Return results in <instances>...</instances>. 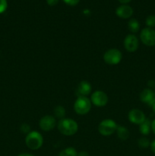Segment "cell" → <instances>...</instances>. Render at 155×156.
<instances>
[{
	"mask_svg": "<svg viewBox=\"0 0 155 156\" xmlns=\"http://www.w3.org/2000/svg\"><path fill=\"white\" fill-rule=\"evenodd\" d=\"M57 129L61 134L66 136L74 135L78 130V124L71 118H63L57 123Z\"/></svg>",
	"mask_w": 155,
	"mask_h": 156,
	"instance_id": "cell-1",
	"label": "cell"
},
{
	"mask_svg": "<svg viewBox=\"0 0 155 156\" xmlns=\"http://www.w3.org/2000/svg\"><path fill=\"white\" fill-rule=\"evenodd\" d=\"M25 144L31 150H38L43 144V137L38 131H30L26 135Z\"/></svg>",
	"mask_w": 155,
	"mask_h": 156,
	"instance_id": "cell-2",
	"label": "cell"
},
{
	"mask_svg": "<svg viewBox=\"0 0 155 156\" xmlns=\"http://www.w3.org/2000/svg\"><path fill=\"white\" fill-rule=\"evenodd\" d=\"M91 100L88 97L80 96L77 97L74 103V110L78 115H85L88 114L91 109Z\"/></svg>",
	"mask_w": 155,
	"mask_h": 156,
	"instance_id": "cell-3",
	"label": "cell"
},
{
	"mask_svg": "<svg viewBox=\"0 0 155 156\" xmlns=\"http://www.w3.org/2000/svg\"><path fill=\"white\" fill-rule=\"evenodd\" d=\"M117 123L112 119H105L98 125V132L103 136H109L116 131Z\"/></svg>",
	"mask_w": 155,
	"mask_h": 156,
	"instance_id": "cell-4",
	"label": "cell"
},
{
	"mask_svg": "<svg viewBox=\"0 0 155 156\" xmlns=\"http://www.w3.org/2000/svg\"><path fill=\"white\" fill-rule=\"evenodd\" d=\"M103 58L106 64L109 66H115L121 62L122 59V54L118 49L111 48L105 52Z\"/></svg>",
	"mask_w": 155,
	"mask_h": 156,
	"instance_id": "cell-5",
	"label": "cell"
},
{
	"mask_svg": "<svg viewBox=\"0 0 155 156\" xmlns=\"http://www.w3.org/2000/svg\"><path fill=\"white\" fill-rule=\"evenodd\" d=\"M140 40L147 47L155 46V30L150 27H145L140 32Z\"/></svg>",
	"mask_w": 155,
	"mask_h": 156,
	"instance_id": "cell-6",
	"label": "cell"
},
{
	"mask_svg": "<svg viewBox=\"0 0 155 156\" xmlns=\"http://www.w3.org/2000/svg\"><path fill=\"white\" fill-rule=\"evenodd\" d=\"M91 101L92 105L94 106L98 107V108H102L107 105L108 101V96L104 91H100V90H97V91H94L91 95Z\"/></svg>",
	"mask_w": 155,
	"mask_h": 156,
	"instance_id": "cell-7",
	"label": "cell"
},
{
	"mask_svg": "<svg viewBox=\"0 0 155 156\" xmlns=\"http://www.w3.org/2000/svg\"><path fill=\"white\" fill-rule=\"evenodd\" d=\"M57 126L55 117L52 115H45L40 120L39 126L44 132H49Z\"/></svg>",
	"mask_w": 155,
	"mask_h": 156,
	"instance_id": "cell-8",
	"label": "cell"
},
{
	"mask_svg": "<svg viewBox=\"0 0 155 156\" xmlns=\"http://www.w3.org/2000/svg\"><path fill=\"white\" fill-rule=\"evenodd\" d=\"M124 48L129 53H134L136 51L139 47V41L138 38L133 34H128L125 37L123 41Z\"/></svg>",
	"mask_w": 155,
	"mask_h": 156,
	"instance_id": "cell-9",
	"label": "cell"
},
{
	"mask_svg": "<svg viewBox=\"0 0 155 156\" xmlns=\"http://www.w3.org/2000/svg\"><path fill=\"white\" fill-rule=\"evenodd\" d=\"M128 118L130 123H133V124L140 125L146 120V117L144 113L142 111L139 109H132L129 112L128 114Z\"/></svg>",
	"mask_w": 155,
	"mask_h": 156,
	"instance_id": "cell-10",
	"label": "cell"
},
{
	"mask_svg": "<svg viewBox=\"0 0 155 156\" xmlns=\"http://www.w3.org/2000/svg\"><path fill=\"white\" fill-rule=\"evenodd\" d=\"M141 102L151 107L155 103V92L151 88H144L139 94Z\"/></svg>",
	"mask_w": 155,
	"mask_h": 156,
	"instance_id": "cell-11",
	"label": "cell"
},
{
	"mask_svg": "<svg viewBox=\"0 0 155 156\" xmlns=\"http://www.w3.org/2000/svg\"><path fill=\"white\" fill-rule=\"evenodd\" d=\"M91 91H92V87H91V83L87 81H81L78 85L75 94L78 97H80V96L87 97L91 94Z\"/></svg>",
	"mask_w": 155,
	"mask_h": 156,
	"instance_id": "cell-12",
	"label": "cell"
},
{
	"mask_svg": "<svg viewBox=\"0 0 155 156\" xmlns=\"http://www.w3.org/2000/svg\"><path fill=\"white\" fill-rule=\"evenodd\" d=\"M115 15L122 19H128L133 15V9L128 5H122L116 9Z\"/></svg>",
	"mask_w": 155,
	"mask_h": 156,
	"instance_id": "cell-13",
	"label": "cell"
},
{
	"mask_svg": "<svg viewBox=\"0 0 155 156\" xmlns=\"http://www.w3.org/2000/svg\"><path fill=\"white\" fill-rule=\"evenodd\" d=\"M150 130H151V121L149 119L146 118V120L139 125V132L145 136L149 135Z\"/></svg>",
	"mask_w": 155,
	"mask_h": 156,
	"instance_id": "cell-14",
	"label": "cell"
},
{
	"mask_svg": "<svg viewBox=\"0 0 155 156\" xmlns=\"http://www.w3.org/2000/svg\"><path fill=\"white\" fill-rule=\"evenodd\" d=\"M116 135L118 138L121 140H127L129 137V131L126 126H118L116 129Z\"/></svg>",
	"mask_w": 155,
	"mask_h": 156,
	"instance_id": "cell-15",
	"label": "cell"
},
{
	"mask_svg": "<svg viewBox=\"0 0 155 156\" xmlns=\"http://www.w3.org/2000/svg\"><path fill=\"white\" fill-rule=\"evenodd\" d=\"M128 28L132 34L138 33L140 30V23L135 18H131L128 22Z\"/></svg>",
	"mask_w": 155,
	"mask_h": 156,
	"instance_id": "cell-16",
	"label": "cell"
},
{
	"mask_svg": "<svg viewBox=\"0 0 155 156\" xmlns=\"http://www.w3.org/2000/svg\"><path fill=\"white\" fill-rule=\"evenodd\" d=\"M58 156H78V152L73 147H67L61 151Z\"/></svg>",
	"mask_w": 155,
	"mask_h": 156,
	"instance_id": "cell-17",
	"label": "cell"
},
{
	"mask_svg": "<svg viewBox=\"0 0 155 156\" xmlns=\"http://www.w3.org/2000/svg\"><path fill=\"white\" fill-rule=\"evenodd\" d=\"M54 115H55V118H58L59 120L61 119L65 118V110L64 108V107L61 106V105H58L56 106V108H54Z\"/></svg>",
	"mask_w": 155,
	"mask_h": 156,
	"instance_id": "cell-18",
	"label": "cell"
},
{
	"mask_svg": "<svg viewBox=\"0 0 155 156\" xmlns=\"http://www.w3.org/2000/svg\"><path fill=\"white\" fill-rule=\"evenodd\" d=\"M138 145L141 149H147L150 146V142L149 141L148 139L145 136H143L140 138L138 141Z\"/></svg>",
	"mask_w": 155,
	"mask_h": 156,
	"instance_id": "cell-19",
	"label": "cell"
},
{
	"mask_svg": "<svg viewBox=\"0 0 155 156\" xmlns=\"http://www.w3.org/2000/svg\"><path fill=\"white\" fill-rule=\"evenodd\" d=\"M145 24L147 25V27L153 28L155 27V15H150L146 18Z\"/></svg>",
	"mask_w": 155,
	"mask_h": 156,
	"instance_id": "cell-20",
	"label": "cell"
},
{
	"mask_svg": "<svg viewBox=\"0 0 155 156\" xmlns=\"http://www.w3.org/2000/svg\"><path fill=\"white\" fill-rule=\"evenodd\" d=\"M8 7L7 0H0V14L5 12Z\"/></svg>",
	"mask_w": 155,
	"mask_h": 156,
	"instance_id": "cell-21",
	"label": "cell"
},
{
	"mask_svg": "<svg viewBox=\"0 0 155 156\" xmlns=\"http://www.w3.org/2000/svg\"><path fill=\"white\" fill-rule=\"evenodd\" d=\"M21 131L23 133L27 134L30 132V126L27 123H23L21 126Z\"/></svg>",
	"mask_w": 155,
	"mask_h": 156,
	"instance_id": "cell-22",
	"label": "cell"
},
{
	"mask_svg": "<svg viewBox=\"0 0 155 156\" xmlns=\"http://www.w3.org/2000/svg\"><path fill=\"white\" fill-rule=\"evenodd\" d=\"M64 3L70 6H75L79 3L80 0H62Z\"/></svg>",
	"mask_w": 155,
	"mask_h": 156,
	"instance_id": "cell-23",
	"label": "cell"
},
{
	"mask_svg": "<svg viewBox=\"0 0 155 156\" xmlns=\"http://www.w3.org/2000/svg\"><path fill=\"white\" fill-rule=\"evenodd\" d=\"M58 2H59V0H46V3L50 6L56 5Z\"/></svg>",
	"mask_w": 155,
	"mask_h": 156,
	"instance_id": "cell-24",
	"label": "cell"
},
{
	"mask_svg": "<svg viewBox=\"0 0 155 156\" xmlns=\"http://www.w3.org/2000/svg\"><path fill=\"white\" fill-rule=\"evenodd\" d=\"M150 149H151L152 152H153V154H155V140H153V141L150 143Z\"/></svg>",
	"mask_w": 155,
	"mask_h": 156,
	"instance_id": "cell-25",
	"label": "cell"
},
{
	"mask_svg": "<svg viewBox=\"0 0 155 156\" xmlns=\"http://www.w3.org/2000/svg\"><path fill=\"white\" fill-rule=\"evenodd\" d=\"M78 156H89V154L85 151H81L80 152H78Z\"/></svg>",
	"mask_w": 155,
	"mask_h": 156,
	"instance_id": "cell-26",
	"label": "cell"
},
{
	"mask_svg": "<svg viewBox=\"0 0 155 156\" xmlns=\"http://www.w3.org/2000/svg\"><path fill=\"white\" fill-rule=\"evenodd\" d=\"M151 131L155 135V119L151 121Z\"/></svg>",
	"mask_w": 155,
	"mask_h": 156,
	"instance_id": "cell-27",
	"label": "cell"
},
{
	"mask_svg": "<svg viewBox=\"0 0 155 156\" xmlns=\"http://www.w3.org/2000/svg\"><path fill=\"white\" fill-rule=\"evenodd\" d=\"M118 1L119 2L121 3V4H122V5H127V3L130 2L132 1V0H118Z\"/></svg>",
	"mask_w": 155,
	"mask_h": 156,
	"instance_id": "cell-28",
	"label": "cell"
},
{
	"mask_svg": "<svg viewBox=\"0 0 155 156\" xmlns=\"http://www.w3.org/2000/svg\"><path fill=\"white\" fill-rule=\"evenodd\" d=\"M18 156H34L32 154H29V153H21L20 155H18Z\"/></svg>",
	"mask_w": 155,
	"mask_h": 156,
	"instance_id": "cell-29",
	"label": "cell"
},
{
	"mask_svg": "<svg viewBox=\"0 0 155 156\" xmlns=\"http://www.w3.org/2000/svg\"><path fill=\"white\" fill-rule=\"evenodd\" d=\"M151 108H152V110H153V113H154V114H155V103L153 104V105H152V106H151Z\"/></svg>",
	"mask_w": 155,
	"mask_h": 156,
	"instance_id": "cell-30",
	"label": "cell"
},
{
	"mask_svg": "<svg viewBox=\"0 0 155 156\" xmlns=\"http://www.w3.org/2000/svg\"><path fill=\"white\" fill-rule=\"evenodd\" d=\"M154 92H155V91H154Z\"/></svg>",
	"mask_w": 155,
	"mask_h": 156,
	"instance_id": "cell-31",
	"label": "cell"
}]
</instances>
